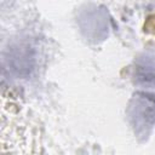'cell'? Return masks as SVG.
Here are the masks:
<instances>
[{"label": "cell", "instance_id": "1", "mask_svg": "<svg viewBox=\"0 0 155 155\" xmlns=\"http://www.w3.org/2000/svg\"><path fill=\"white\" fill-rule=\"evenodd\" d=\"M145 28H147V30L155 33V15H153V16H150L148 18L147 24H145Z\"/></svg>", "mask_w": 155, "mask_h": 155}]
</instances>
